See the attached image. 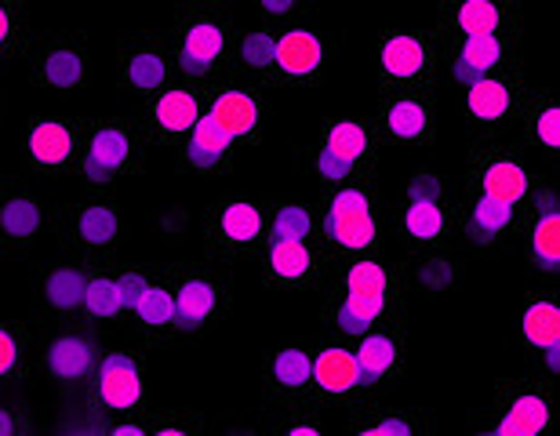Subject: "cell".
<instances>
[{
  "label": "cell",
  "instance_id": "cell-1",
  "mask_svg": "<svg viewBox=\"0 0 560 436\" xmlns=\"http://www.w3.org/2000/svg\"><path fill=\"white\" fill-rule=\"evenodd\" d=\"M313 244L328 259V270L353 255L386 248V200L375 175L320 186V197L313 200Z\"/></svg>",
  "mask_w": 560,
  "mask_h": 436
},
{
  "label": "cell",
  "instance_id": "cell-2",
  "mask_svg": "<svg viewBox=\"0 0 560 436\" xmlns=\"http://www.w3.org/2000/svg\"><path fill=\"white\" fill-rule=\"evenodd\" d=\"M172 51L178 81L219 84L230 73V48L237 37L233 8L222 0H183L172 19Z\"/></svg>",
  "mask_w": 560,
  "mask_h": 436
},
{
  "label": "cell",
  "instance_id": "cell-3",
  "mask_svg": "<svg viewBox=\"0 0 560 436\" xmlns=\"http://www.w3.org/2000/svg\"><path fill=\"white\" fill-rule=\"evenodd\" d=\"M51 229L62 255L84 262H109L128 244V215L114 189H84L55 211Z\"/></svg>",
  "mask_w": 560,
  "mask_h": 436
},
{
  "label": "cell",
  "instance_id": "cell-4",
  "mask_svg": "<svg viewBox=\"0 0 560 436\" xmlns=\"http://www.w3.org/2000/svg\"><path fill=\"white\" fill-rule=\"evenodd\" d=\"M150 142L142 139L136 117H81V156L73 175L84 189H117L125 178L142 175Z\"/></svg>",
  "mask_w": 560,
  "mask_h": 436
},
{
  "label": "cell",
  "instance_id": "cell-5",
  "mask_svg": "<svg viewBox=\"0 0 560 436\" xmlns=\"http://www.w3.org/2000/svg\"><path fill=\"white\" fill-rule=\"evenodd\" d=\"M383 142H378L372 120L331 117L324 120L310 145H302V164L310 175H317L320 186H339L350 178L375 175Z\"/></svg>",
  "mask_w": 560,
  "mask_h": 436
},
{
  "label": "cell",
  "instance_id": "cell-6",
  "mask_svg": "<svg viewBox=\"0 0 560 436\" xmlns=\"http://www.w3.org/2000/svg\"><path fill=\"white\" fill-rule=\"evenodd\" d=\"M557 426V386L550 375L506 378L495 386L485 415H474L469 429L485 436H542Z\"/></svg>",
  "mask_w": 560,
  "mask_h": 436
},
{
  "label": "cell",
  "instance_id": "cell-7",
  "mask_svg": "<svg viewBox=\"0 0 560 436\" xmlns=\"http://www.w3.org/2000/svg\"><path fill=\"white\" fill-rule=\"evenodd\" d=\"M175 334H205L233 306V266L219 259L172 262Z\"/></svg>",
  "mask_w": 560,
  "mask_h": 436
},
{
  "label": "cell",
  "instance_id": "cell-8",
  "mask_svg": "<svg viewBox=\"0 0 560 436\" xmlns=\"http://www.w3.org/2000/svg\"><path fill=\"white\" fill-rule=\"evenodd\" d=\"M463 189L477 197L502 200V204L524 208L535 189V175L521 153V139L513 135H474L466 156Z\"/></svg>",
  "mask_w": 560,
  "mask_h": 436
},
{
  "label": "cell",
  "instance_id": "cell-9",
  "mask_svg": "<svg viewBox=\"0 0 560 436\" xmlns=\"http://www.w3.org/2000/svg\"><path fill=\"white\" fill-rule=\"evenodd\" d=\"M266 248L262 200L248 193H222L205 211V251L211 259L237 266L259 259Z\"/></svg>",
  "mask_w": 560,
  "mask_h": 436
},
{
  "label": "cell",
  "instance_id": "cell-10",
  "mask_svg": "<svg viewBox=\"0 0 560 436\" xmlns=\"http://www.w3.org/2000/svg\"><path fill=\"white\" fill-rule=\"evenodd\" d=\"M441 73L433 33L416 30H383L375 40V81L378 95L411 92V87H433Z\"/></svg>",
  "mask_w": 560,
  "mask_h": 436
},
{
  "label": "cell",
  "instance_id": "cell-11",
  "mask_svg": "<svg viewBox=\"0 0 560 436\" xmlns=\"http://www.w3.org/2000/svg\"><path fill=\"white\" fill-rule=\"evenodd\" d=\"M524 95H528L524 70L521 62H513L506 70L466 84L463 95H458V109H463V120L474 135H513Z\"/></svg>",
  "mask_w": 560,
  "mask_h": 436
},
{
  "label": "cell",
  "instance_id": "cell-12",
  "mask_svg": "<svg viewBox=\"0 0 560 436\" xmlns=\"http://www.w3.org/2000/svg\"><path fill=\"white\" fill-rule=\"evenodd\" d=\"M88 400L103 415H142L153 408L150 378H145V356L136 350L103 353L95 372L88 375Z\"/></svg>",
  "mask_w": 560,
  "mask_h": 436
},
{
  "label": "cell",
  "instance_id": "cell-13",
  "mask_svg": "<svg viewBox=\"0 0 560 436\" xmlns=\"http://www.w3.org/2000/svg\"><path fill=\"white\" fill-rule=\"evenodd\" d=\"M205 114L237 145H262L270 131V98L266 87L248 76L226 73L219 84H211Z\"/></svg>",
  "mask_w": 560,
  "mask_h": 436
},
{
  "label": "cell",
  "instance_id": "cell-14",
  "mask_svg": "<svg viewBox=\"0 0 560 436\" xmlns=\"http://www.w3.org/2000/svg\"><path fill=\"white\" fill-rule=\"evenodd\" d=\"M208 92L211 84H189V81H175L164 84L161 92H153L150 98H142L136 109V125L142 131V139L153 145H178L189 128L205 117L208 106Z\"/></svg>",
  "mask_w": 560,
  "mask_h": 436
},
{
  "label": "cell",
  "instance_id": "cell-15",
  "mask_svg": "<svg viewBox=\"0 0 560 436\" xmlns=\"http://www.w3.org/2000/svg\"><path fill=\"white\" fill-rule=\"evenodd\" d=\"M386 233L416 251H452L458 240V211L444 197L405 193L400 204H386Z\"/></svg>",
  "mask_w": 560,
  "mask_h": 436
},
{
  "label": "cell",
  "instance_id": "cell-16",
  "mask_svg": "<svg viewBox=\"0 0 560 436\" xmlns=\"http://www.w3.org/2000/svg\"><path fill=\"white\" fill-rule=\"evenodd\" d=\"M95 55L81 30H66L44 37L30 48V81L55 95H73L92 84Z\"/></svg>",
  "mask_w": 560,
  "mask_h": 436
},
{
  "label": "cell",
  "instance_id": "cell-17",
  "mask_svg": "<svg viewBox=\"0 0 560 436\" xmlns=\"http://www.w3.org/2000/svg\"><path fill=\"white\" fill-rule=\"evenodd\" d=\"M117 62V84L125 98H150L153 92H161L164 84L175 81V51L172 37L164 33H131V37L117 40L114 51Z\"/></svg>",
  "mask_w": 560,
  "mask_h": 436
},
{
  "label": "cell",
  "instance_id": "cell-18",
  "mask_svg": "<svg viewBox=\"0 0 560 436\" xmlns=\"http://www.w3.org/2000/svg\"><path fill=\"white\" fill-rule=\"evenodd\" d=\"M88 276H92V262L70 259V255L62 262L40 266L30 295L33 320L48 323V328H70V323L84 320Z\"/></svg>",
  "mask_w": 560,
  "mask_h": 436
},
{
  "label": "cell",
  "instance_id": "cell-19",
  "mask_svg": "<svg viewBox=\"0 0 560 436\" xmlns=\"http://www.w3.org/2000/svg\"><path fill=\"white\" fill-rule=\"evenodd\" d=\"M77 156H81V117H33L19 135V164L30 175L62 178L73 175Z\"/></svg>",
  "mask_w": 560,
  "mask_h": 436
},
{
  "label": "cell",
  "instance_id": "cell-20",
  "mask_svg": "<svg viewBox=\"0 0 560 436\" xmlns=\"http://www.w3.org/2000/svg\"><path fill=\"white\" fill-rule=\"evenodd\" d=\"M320 291H324L320 320L342 342L361 339V334L383 328V323L405 320V291H397V295H361V291H339V287H320Z\"/></svg>",
  "mask_w": 560,
  "mask_h": 436
},
{
  "label": "cell",
  "instance_id": "cell-21",
  "mask_svg": "<svg viewBox=\"0 0 560 436\" xmlns=\"http://www.w3.org/2000/svg\"><path fill=\"white\" fill-rule=\"evenodd\" d=\"M372 128L383 145H430L441 128L433 87H411V92L378 95V114Z\"/></svg>",
  "mask_w": 560,
  "mask_h": 436
},
{
  "label": "cell",
  "instance_id": "cell-22",
  "mask_svg": "<svg viewBox=\"0 0 560 436\" xmlns=\"http://www.w3.org/2000/svg\"><path fill=\"white\" fill-rule=\"evenodd\" d=\"M331 48L324 33L313 22H291V26L277 30L273 48V73L270 87H313L328 73Z\"/></svg>",
  "mask_w": 560,
  "mask_h": 436
},
{
  "label": "cell",
  "instance_id": "cell-23",
  "mask_svg": "<svg viewBox=\"0 0 560 436\" xmlns=\"http://www.w3.org/2000/svg\"><path fill=\"white\" fill-rule=\"evenodd\" d=\"M441 70L452 76L455 87H466L488 73H499L506 66L521 62V37L506 33H477V37H455L436 44Z\"/></svg>",
  "mask_w": 560,
  "mask_h": 436
},
{
  "label": "cell",
  "instance_id": "cell-24",
  "mask_svg": "<svg viewBox=\"0 0 560 436\" xmlns=\"http://www.w3.org/2000/svg\"><path fill=\"white\" fill-rule=\"evenodd\" d=\"M98 342L84 331H55L48 339H37L33 345V361L26 378L30 382H51V386H77L88 382V375L95 372Z\"/></svg>",
  "mask_w": 560,
  "mask_h": 436
},
{
  "label": "cell",
  "instance_id": "cell-25",
  "mask_svg": "<svg viewBox=\"0 0 560 436\" xmlns=\"http://www.w3.org/2000/svg\"><path fill=\"white\" fill-rule=\"evenodd\" d=\"M364 400L361 372H357L353 345L342 339H324L313 345V378H310V404L317 408H353Z\"/></svg>",
  "mask_w": 560,
  "mask_h": 436
},
{
  "label": "cell",
  "instance_id": "cell-26",
  "mask_svg": "<svg viewBox=\"0 0 560 436\" xmlns=\"http://www.w3.org/2000/svg\"><path fill=\"white\" fill-rule=\"evenodd\" d=\"M433 40L477 37V33H506L521 37V0H444L436 15Z\"/></svg>",
  "mask_w": 560,
  "mask_h": 436
},
{
  "label": "cell",
  "instance_id": "cell-27",
  "mask_svg": "<svg viewBox=\"0 0 560 436\" xmlns=\"http://www.w3.org/2000/svg\"><path fill=\"white\" fill-rule=\"evenodd\" d=\"M353 356H357V372H361V389L364 397L383 393L405 375L408 367V331L405 320L400 323H383V328L353 339Z\"/></svg>",
  "mask_w": 560,
  "mask_h": 436
},
{
  "label": "cell",
  "instance_id": "cell-28",
  "mask_svg": "<svg viewBox=\"0 0 560 436\" xmlns=\"http://www.w3.org/2000/svg\"><path fill=\"white\" fill-rule=\"evenodd\" d=\"M262 284L273 291H320L328 281V259L320 255L317 244H266L259 251Z\"/></svg>",
  "mask_w": 560,
  "mask_h": 436
},
{
  "label": "cell",
  "instance_id": "cell-29",
  "mask_svg": "<svg viewBox=\"0 0 560 436\" xmlns=\"http://www.w3.org/2000/svg\"><path fill=\"white\" fill-rule=\"evenodd\" d=\"M524 251H528L532 266L539 273H557L560 262V215H557V193L550 186L535 182L528 204H524L521 226H517V240Z\"/></svg>",
  "mask_w": 560,
  "mask_h": 436
},
{
  "label": "cell",
  "instance_id": "cell-30",
  "mask_svg": "<svg viewBox=\"0 0 560 436\" xmlns=\"http://www.w3.org/2000/svg\"><path fill=\"white\" fill-rule=\"evenodd\" d=\"M310 378H313V345L306 342H284L266 356L262 364V397L266 404H302L310 400Z\"/></svg>",
  "mask_w": 560,
  "mask_h": 436
},
{
  "label": "cell",
  "instance_id": "cell-31",
  "mask_svg": "<svg viewBox=\"0 0 560 436\" xmlns=\"http://www.w3.org/2000/svg\"><path fill=\"white\" fill-rule=\"evenodd\" d=\"M128 334L139 345H164L175 339V291L172 266H153V281L142 291L131 317L125 320Z\"/></svg>",
  "mask_w": 560,
  "mask_h": 436
},
{
  "label": "cell",
  "instance_id": "cell-32",
  "mask_svg": "<svg viewBox=\"0 0 560 436\" xmlns=\"http://www.w3.org/2000/svg\"><path fill=\"white\" fill-rule=\"evenodd\" d=\"M48 215L33 189L0 175V251H26L40 240Z\"/></svg>",
  "mask_w": 560,
  "mask_h": 436
},
{
  "label": "cell",
  "instance_id": "cell-33",
  "mask_svg": "<svg viewBox=\"0 0 560 436\" xmlns=\"http://www.w3.org/2000/svg\"><path fill=\"white\" fill-rule=\"evenodd\" d=\"M175 150H178V167L200 178L230 175L233 164H237V142H233L208 114L189 128V135L178 142Z\"/></svg>",
  "mask_w": 560,
  "mask_h": 436
},
{
  "label": "cell",
  "instance_id": "cell-34",
  "mask_svg": "<svg viewBox=\"0 0 560 436\" xmlns=\"http://www.w3.org/2000/svg\"><path fill=\"white\" fill-rule=\"evenodd\" d=\"M455 211H458V233H469L477 244H495V240H506V237L517 240V226H521V215H524V208L502 204V200H491V197L466 193V189H458Z\"/></svg>",
  "mask_w": 560,
  "mask_h": 436
},
{
  "label": "cell",
  "instance_id": "cell-35",
  "mask_svg": "<svg viewBox=\"0 0 560 436\" xmlns=\"http://www.w3.org/2000/svg\"><path fill=\"white\" fill-rule=\"evenodd\" d=\"M517 339L532 356H546L550 375L557 372L560 350V306L550 291H532L517 313Z\"/></svg>",
  "mask_w": 560,
  "mask_h": 436
},
{
  "label": "cell",
  "instance_id": "cell-36",
  "mask_svg": "<svg viewBox=\"0 0 560 436\" xmlns=\"http://www.w3.org/2000/svg\"><path fill=\"white\" fill-rule=\"evenodd\" d=\"M517 139L542 150L550 161L560 153V106L550 87H528L517 117Z\"/></svg>",
  "mask_w": 560,
  "mask_h": 436
},
{
  "label": "cell",
  "instance_id": "cell-37",
  "mask_svg": "<svg viewBox=\"0 0 560 436\" xmlns=\"http://www.w3.org/2000/svg\"><path fill=\"white\" fill-rule=\"evenodd\" d=\"M353 415L346 422V429L353 436H430L433 419L425 411H383L372 404V397H364L361 404L350 408Z\"/></svg>",
  "mask_w": 560,
  "mask_h": 436
},
{
  "label": "cell",
  "instance_id": "cell-38",
  "mask_svg": "<svg viewBox=\"0 0 560 436\" xmlns=\"http://www.w3.org/2000/svg\"><path fill=\"white\" fill-rule=\"evenodd\" d=\"M273 48H277V22H262V26H255V30H237L233 48H230V73L248 76V81H259L262 87H270Z\"/></svg>",
  "mask_w": 560,
  "mask_h": 436
},
{
  "label": "cell",
  "instance_id": "cell-39",
  "mask_svg": "<svg viewBox=\"0 0 560 436\" xmlns=\"http://www.w3.org/2000/svg\"><path fill=\"white\" fill-rule=\"evenodd\" d=\"M114 270H117V259L92 262V276H88V291H84V320L95 323V328H106V331H114L125 323Z\"/></svg>",
  "mask_w": 560,
  "mask_h": 436
},
{
  "label": "cell",
  "instance_id": "cell-40",
  "mask_svg": "<svg viewBox=\"0 0 560 436\" xmlns=\"http://www.w3.org/2000/svg\"><path fill=\"white\" fill-rule=\"evenodd\" d=\"M266 211V244H313V204L299 197H273L262 200Z\"/></svg>",
  "mask_w": 560,
  "mask_h": 436
},
{
  "label": "cell",
  "instance_id": "cell-41",
  "mask_svg": "<svg viewBox=\"0 0 560 436\" xmlns=\"http://www.w3.org/2000/svg\"><path fill=\"white\" fill-rule=\"evenodd\" d=\"M33 345H37V331L33 323L22 320H0V382L8 378H26Z\"/></svg>",
  "mask_w": 560,
  "mask_h": 436
},
{
  "label": "cell",
  "instance_id": "cell-42",
  "mask_svg": "<svg viewBox=\"0 0 560 436\" xmlns=\"http://www.w3.org/2000/svg\"><path fill=\"white\" fill-rule=\"evenodd\" d=\"M33 48L30 11L22 0H0V66L22 59Z\"/></svg>",
  "mask_w": 560,
  "mask_h": 436
},
{
  "label": "cell",
  "instance_id": "cell-43",
  "mask_svg": "<svg viewBox=\"0 0 560 436\" xmlns=\"http://www.w3.org/2000/svg\"><path fill=\"white\" fill-rule=\"evenodd\" d=\"M270 436H320L324 433V408L310 404H280V415L266 426Z\"/></svg>",
  "mask_w": 560,
  "mask_h": 436
},
{
  "label": "cell",
  "instance_id": "cell-44",
  "mask_svg": "<svg viewBox=\"0 0 560 436\" xmlns=\"http://www.w3.org/2000/svg\"><path fill=\"white\" fill-rule=\"evenodd\" d=\"M411 273L419 276V284L430 291V295L444 291L447 284L458 281L455 248L452 251H416V259H411Z\"/></svg>",
  "mask_w": 560,
  "mask_h": 436
},
{
  "label": "cell",
  "instance_id": "cell-45",
  "mask_svg": "<svg viewBox=\"0 0 560 436\" xmlns=\"http://www.w3.org/2000/svg\"><path fill=\"white\" fill-rule=\"evenodd\" d=\"M142 426L145 436H200L208 429V419L205 415H189V411H142Z\"/></svg>",
  "mask_w": 560,
  "mask_h": 436
},
{
  "label": "cell",
  "instance_id": "cell-46",
  "mask_svg": "<svg viewBox=\"0 0 560 436\" xmlns=\"http://www.w3.org/2000/svg\"><path fill=\"white\" fill-rule=\"evenodd\" d=\"M255 8L266 22H306L320 8V0H255Z\"/></svg>",
  "mask_w": 560,
  "mask_h": 436
},
{
  "label": "cell",
  "instance_id": "cell-47",
  "mask_svg": "<svg viewBox=\"0 0 560 436\" xmlns=\"http://www.w3.org/2000/svg\"><path fill=\"white\" fill-rule=\"evenodd\" d=\"M22 429V419L11 415L8 408H0V436H15Z\"/></svg>",
  "mask_w": 560,
  "mask_h": 436
},
{
  "label": "cell",
  "instance_id": "cell-48",
  "mask_svg": "<svg viewBox=\"0 0 560 436\" xmlns=\"http://www.w3.org/2000/svg\"><path fill=\"white\" fill-rule=\"evenodd\" d=\"M4 125H8V98L0 92V135H4Z\"/></svg>",
  "mask_w": 560,
  "mask_h": 436
},
{
  "label": "cell",
  "instance_id": "cell-49",
  "mask_svg": "<svg viewBox=\"0 0 560 436\" xmlns=\"http://www.w3.org/2000/svg\"><path fill=\"white\" fill-rule=\"evenodd\" d=\"M0 276H4V251H0Z\"/></svg>",
  "mask_w": 560,
  "mask_h": 436
},
{
  "label": "cell",
  "instance_id": "cell-50",
  "mask_svg": "<svg viewBox=\"0 0 560 436\" xmlns=\"http://www.w3.org/2000/svg\"><path fill=\"white\" fill-rule=\"evenodd\" d=\"M22 4H30V0H22Z\"/></svg>",
  "mask_w": 560,
  "mask_h": 436
}]
</instances>
